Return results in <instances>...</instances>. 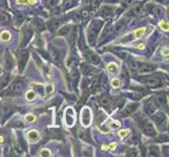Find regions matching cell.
Listing matches in <instances>:
<instances>
[{
  "mask_svg": "<svg viewBox=\"0 0 169 157\" xmlns=\"http://www.w3.org/2000/svg\"><path fill=\"white\" fill-rule=\"evenodd\" d=\"M99 102H100L101 105L104 106V107H108L111 103V99H110V96H107V94H103V96H101V98L99 99Z\"/></svg>",
  "mask_w": 169,
  "mask_h": 157,
  "instance_id": "ffe728a7",
  "label": "cell"
},
{
  "mask_svg": "<svg viewBox=\"0 0 169 157\" xmlns=\"http://www.w3.org/2000/svg\"><path fill=\"white\" fill-rule=\"evenodd\" d=\"M86 59L88 62H91V64H99L100 63V58L99 56L94 52H88L86 54Z\"/></svg>",
  "mask_w": 169,
  "mask_h": 157,
  "instance_id": "5bb4252c",
  "label": "cell"
},
{
  "mask_svg": "<svg viewBox=\"0 0 169 157\" xmlns=\"http://www.w3.org/2000/svg\"><path fill=\"white\" fill-rule=\"evenodd\" d=\"M23 87H24V85L22 82H20V81L14 82V83L10 86V88H8V93H12V94L20 93L23 90Z\"/></svg>",
  "mask_w": 169,
  "mask_h": 157,
  "instance_id": "277c9868",
  "label": "cell"
},
{
  "mask_svg": "<svg viewBox=\"0 0 169 157\" xmlns=\"http://www.w3.org/2000/svg\"><path fill=\"white\" fill-rule=\"evenodd\" d=\"M137 108H138L137 104H131V105L127 106V107L125 108L124 114H125V115H129V114H131L132 112H135L136 110H137Z\"/></svg>",
  "mask_w": 169,
  "mask_h": 157,
  "instance_id": "484cf974",
  "label": "cell"
},
{
  "mask_svg": "<svg viewBox=\"0 0 169 157\" xmlns=\"http://www.w3.org/2000/svg\"><path fill=\"white\" fill-rule=\"evenodd\" d=\"M85 2H88V1H91V0H84Z\"/></svg>",
  "mask_w": 169,
  "mask_h": 157,
  "instance_id": "6f0895ef",
  "label": "cell"
},
{
  "mask_svg": "<svg viewBox=\"0 0 169 157\" xmlns=\"http://www.w3.org/2000/svg\"><path fill=\"white\" fill-rule=\"evenodd\" d=\"M14 126L16 128H22V123L21 121H16V123H14Z\"/></svg>",
  "mask_w": 169,
  "mask_h": 157,
  "instance_id": "f907efd6",
  "label": "cell"
},
{
  "mask_svg": "<svg viewBox=\"0 0 169 157\" xmlns=\"http://www.w3.org/2000/svg\"><path fill=\"white\" fill-rule=\"evenodd\" d=\"M150 153H151V155H155V156L159 155V149H158L155 146H151L150 147Z\"/></svg>",
  "mask_w": 169,
  "mask_h": 157,
  "instance_id": "8d00e7d4",
  "label": "cell"
},
{
  "mask_svg": "<svg viewBox=\"0 0 169 157\" xmlns=\"http://www.w3.org/2000/svg\"><path fill=\"white\" fill-rule=\"evenodd\" d=\"M2 140H3V138H2V137H1V136H0V143H1V141H2Z\"/></svg>",
  "mask_w": 169,
  "mask_h": 157,
  "instance_id": "9f6ffc18",
  "label": "cell"
},
{
  "mask_svg": "<svg viewBox=\"0 0 169 157\" xmlns=\"http://www.w3.org/2000/svg\"><path fill=\"white\" fill-rule=\"evenodd\" d=\"M143 82L146 84L149 87H157V86L160 85L161 81H160L159 78H155V77H147L143 80Z\"/></svg>",
  "mask_w": 169,
  "mask_h": 157,
  "instance_id": "9c48e42d",
  "label": "cell"
},
{
  "mask_svg": "<svg viewBox=\"0 0 169 157\" xmlns=\"http://www.w3.org/2000/svg\"><path fill=\"white\" fill-rule=\"evenodd\" d=\"M41 156H50V151L49 150H47V149H43V150H41Z\"/></svg>",
  "mask_w": 169,
  "mask_h": 157,
  "instance_id": "ee69618b",
  "label": "cell"
},
{
  "mask_svg": "<svg viewBox=\"0 0 169 157\" xmlns=\"http://www.w3.org/2000/svg\"><path fill=\"white\" fill-rule=\"evenodd\" d=\"M32 36H33V30H30V26H26L23 30L22 37H21V46H25L26 43L32 38Z\"/></svg>",
  "mask_w": 169,
  "mask_h": 157,
  "instance_id": "5b68a950",
  "label": "cell"
},
{
  "mask_svg": "<svg viewBox=\"0 0 169 157\" xmlns=\"http://www.w3.org/2000/svg\"><path fill=\"white\" fill-rule=\"evenodd\" d=\"M67 41H69V46H71L72 48L74 47L77 41V33L75 32V30H72V32L67 35Z\"/></svg>",
  "mask_w": 169,
  "mask_h": 157,
  "instance_id": "d6986e66",
  "label": "cell"
},
{
  "mask_svg": "<svg viewBox=\"0 0 169 157\" xmlns=\"http://www.w3.org/2000/svg\"><path fill=\"white\" fill-rule=\"evenodd\" d=\"M145 30H146V28H145V27H142V28H139V30H137L135 32V38H136V39L141 38V37L144 35Z\"/></svg>",
  "mask_w": 169,
  "mask_h": 157,
  "instance_id": "836d02e7",
  "label": "cell"
},
{
  "mask_svg": "<svg viewBox=\"0 0 169 157\" xmlns=\"http://www.w3.org/2000/svg\"><path fill=\"white\" fill-rule=\"evenodd\" d=\"M27 138L30 141H37L39 138H40V134H39V132L37 131V130H30V132L27 133Z\"/></svg>",
  "mask_w": 169,
  "mask_h": 157,
  "instance_id": "ac0fdd59",
  "label": "cell"
},
{
  "mask_svg": "<svg viewBox=\"0 0 169 157\" xmlns=\"http://www.w3.org/2000/svg\"><path fill=\"white\" fill-rule=\"evenodd\" d=\"M6 6V0H0V8H5Z\"/></svg>",
  "mask_w": 169,
  "mask_h": 157,
  "instance_id": "681fc988",
  "label": "cell"
},
{
  "mask_svg": "<svg viewBox=\"0 0 169 157\" xmlns=\"http://www.w3.org/2000/svg\"><path fill=\"white\" fill-rule=\"evenodd\" d=\"M60 23H61V21H60V20H58V19L52 20V21H50L49 23H48V26H49L48 28H50L52 30H57V28L59 27V25H60Z\"/></svg>",
  "mask_w": 169,
  "mask_h": 157,
  "instance_id": "f1b7e54d",
  "label": "cell"
},
{
  "mask_svg": "<svg viewBox=\"0 0 169 157\" xmlns=\"http://www.w3.org/2000/svg\"><path fill=\"white\" fill-rule=\"evenodd\" d=\"M91 121V110L89 108L85 107L81 111V121H82V125L85 127H88L89 124Z\"/></svg>",
  "mask_w": 169,
  "mask_h": 157,
  "instance_id": "7a4b0ae2",
  "label": "cell"
},
{
  "mask_svg": "<svg viewBox=\"0 0 169 157\" xmlns=\"http://www.w3.org/2000/svg\"><path fill=\"white\" fill-rule=\"evenodd\" d=\"M28 59V54L26 50H20L18 52V61H19V68L20 70H23L24 66H25L26 62Z\"/></svg>",
  "mask_w": 169,
  "mask_h": 157,
  "instance_id": "52a82bcc",
  "label": "cell"
},
{
  "mask_svg": "<svg viewBox=\"0 0 169 157\" xmlns=\"http://www.w3.org/2000/svg\"><path fill=\"white\" fill-rule=\"evenodd\" d=\"M129 130H121V131L119 132V136L121 138H124L125 136H127L129 134Z\"/></svg>",
  "mask_w": 169,
  "mask_h": 157,
  "instance_id": "f35d334b",
  "label": "cell"
},
{
  "mask_svg": "<svg viewBox=\"0 0 169 157\" xmlns=\"http://www.w3.org/2000/svg\"><path fill=\"white\" fill-rule=\"evenodd\" d=\"M118 56H119L121 59L126 60L127 58H128V52H118Z\"/></svg>",
  "mask_w": 169,
  "mask_h": 157,
  "instance_id": "ab89813d",
  "label": "cell"
},
{
  "mask_svg": "<svg viewBox=\"0 0 169 157\" xmlns=\"http://www.w3.org/2000/svg\"><path fill=\"white\" fill-rule=\"evenodd\" d=\"M64 1H67V0H64Z\"/></svg>",
  "mask_w": 169,
  "mask_h": 157,
  "instance_id": "680465c9",
  "label": "cell"
},
{
  "mask_svg": "<svg viewBox=\"0 0 169 157\" xmlns=\"http://www.w3.org/2000/svg\"><path fill=\"white\" fill-rule=\"evenodd\" d=\"M25 121H27V123H34V121H36V116L34 115V114H27V115H25Z\"/></svg>",
  "mask_w": 169,
  "mask_h": 157,
  "instance_id": "d590c367",
  "label": "cell"
},
{
  "mask_svg": "<svg viewBox=\"0 0 169 157\" xmlns=\"http://www.w3.org/2000/svg\"><path fill=\"white\" fill-rule=\"evenodd\" d=\"M72 30H74L72 26H64V27H62L59 30V35H69Z\"/></svg>",
  "mask_w": 169,
  "mask_h": 157,
  "instance_id": "1f68e13d",
  "label": "cell"
},
{
  "mask_svg": "<svg viewBox=\"0 0 169 157\" xmlns=\"http://www.w3.org/2000/svg\"><path fill=\"white\" fill-rule=\"evenodd\" d=\"M163 55H164V56H168V49H164L163 50Z\"/></svg>",
  "mask_w": 169,
  "mask_h": 157,
  "instance_id": "db71d44e",
  "label": "cell"
},
{
  "mask_svg": "<svg viewBox=\"0 0 169 157\" xmlns=\"http://www.w3.org/2000/svg\"><path fill=\"white\" fill-rule=\"evenodd\" d=\"M111 85H113V87H119L120 86V80H118V79L113 80V81H111Z\"/></svg>",
  "mask_w": 169,
  "mask_h": 157,
  "instance_id": "bcb514c9",
  "label": "cell"
},
{
  "mask_svg": "<svg viewBox=\"0 0 169 157\" xmlns=\"http://www.w3.org/2000/svg\"><path fill=\"white\" fill-rule=\"evenodd\" d=\"M120 127V123L119 121H113L110 125V128H113V129H117V128Z\"/></svg>",
  "mask_w": 169,
  "mask_h": 157,
  "instance_id": "7dc6e473",
  "label": "cell"
},
{
  "mask_svg": "<svg viewBox=\"0 0 169 157\" xmlns=\"http://www.w3.org/2000/svg\"><path fill=\"white\" fill-rule=\"evenodd\" d=\"M158 39H159V37L157 36V35H155V36L152 37L150 40H149V45H151L152 46V48H155V45H157V43H158Z\"/></svg>",
  "mask_w": 169,
  "mask_h": 157,
  "instance_id": "e575fe53",
  "label": "cell"
},
{
  "mask_svg": "<svg viewBox=\"0 0 169 157\" xmlns=\"http://www.w3.org/2000/svg\"><path fill=\"white\" fill-rule=\"evenodd\" d=\"M49 56L52 60L54 62H56V63H60L61 62V52H59L58 49H57L56 47H54L53 45L49 46Z\"/></svg>",
  "mask_w": 169,
  "mask_h": 157,
  "instance_id": "ba28073f",
  "label": "cell"
},
{
  "mask_svg": "<svg viewBox=\"0 0 169 157\" xmlns=\"http://www.w3.org/2000/svg\"><path fill=\"white\" fill-rule=\"evenodd\" d=\"M116 33H117V32H116L115 26H111V25L107 26V27H105L104 32H103L102 37H101V41H103V40H105L106 38H108V37L113 36Z\"/></svg>",
  "mask_w": 169,
  "mask_h": 157,
  "instance_id": "30bf717a",
  "label": "cell"
},
{
  "mask_svg": "<svg viewBox=\"0 0 169 157\" xmlns=\"http://www.w3.org/2000/svg\"><path fill=\"white\" fill-rule=\"evenodd\" d=\"M126 155L127 156H136V155H137V151H136V150H133V149H130V150H128V151H127Z\"/></svg>",
  "mask_w": 169,
  "mask_h": 157,
  "instance_id": "f6af8a7d",
  "label": "cell"
},
{
  "mask_svg": "<svg viewBox=\"0 0 169 157\" xmlns=\"http://www.w3.org/2000/svg\"><path fill=\"white\" fill-rule=\"evenodd\" d=\"M25 99H27L28 102H33L35 99H36V92L33 91V90L27 91V92H26V94H25Z\"/></svg>",
  "mask_w": 169,
  "mask_h": 157,
  "instance_id": "4dcf8cb0",
  "label": "cell"
},
{
  "mask_svg": "<svg viewBox=\"0 0 169 157\" xmlns=\"http://www.w3.org/2000/svg\"><path fill=\"white\" fill-rule=\"evenodd\" d=\"M103 25V22L100 21V20H93L91 22L88 26V40L91 44L95 43L96 38L98 36L99 32H100L101 27Z\"/></svg>",
  "mask_w": 169,
  "mask_h": 157,
  "instance_id": "6da1fadb",
  "label": "cell"
},
{
  "mask_svg": "<svg viewBox=\"0 0 169 157\" xmlns=\"http://www.w3.org/2000/svg\"><path fill=\"white\" fill-rule=\"evenodd\" d=\"M144 110H145V112H146L147 114H149V115H152V114L155 113V105H153L152 103H150V102H147V103L145 104Z\"/></svg>",
  "mask_w": 169,
  "mask_h": 157,
  "instance_id": "7402d4cb",
  "label": "cell"
},
{
  "mask_svg": "<svg viewBox=\"0 0 169 157\" xmlns=\"http://www.w3.org/2000/svg\"><path fill=\"white\" fill-rule=\"evenodd\" d=\"M53 91H54V86L53 85H48L45 87V93L46 94H50Z\"/></svg>",
  "mask_w": 169,
  "mask_h": 157,
  "instance_id": "7bdbcfd3",
  "label": "cell"
},
{
  "mask_svg": "<svg viewBox=\"0 0 169 157\" xmlns=\"http://www.w3.org/2000/svg\"><path fill=\"white\" fill-rule=\"evenodd\" d=\"M133 2V0H124V2H123V4H124V5H130L131 3H132Z\"/></svg>",
  "mask_w": 169,
  "mask_h": 157,
  "instance_id": "c3c4849f",
  "label": "cell"
},
{
  "mask_svg": "<svg viewBox=\"0 0 169 157\" xmlns=\"http://www.w3.org/2000/svg\"><path fill=\"white\" fill-rule=\"evenodd\" d=\"M101 16L104 19H110L113 17V10L109 6H103L101 8Z\"/></svg>",
  "mask_w": 169,
  "mask_h": 157,
  "instance_id": "e0dca14e",
  "label": "cell"
},
{
  "mask_svg": "<svg viewBox=\"0 0 169 157\" xmlns=\"http://www.w3.org/2000/svg\"><path fill=\"white\" fill-rule=\"evenodd\" d=\"M43 2H44L45 4H47V5H50V4L54 3V0H42Z\"/></svg>",
  "mask_w": 169,
  "mask_h": 157,
  "instance_id": "816d5d0a",
  "label": "cell"
},
{
  "mask_svg": "<svg viewBox=\"0 0 169 157\" xmlns=\"http://www.w3.org/2000/svg\"><path fill=\"white\" fill-rule=\"evenodd\" d=\"M24 21V16L22 13H17L16 16H15V23L14 25L15 26H20L21 24L23 23Z\"/></svg>",
  "mask_w": 169,
  "mask_h": 157,
  "instance_id": "603a6c76",
  "label": "cell"
},
{
  "mask_svg": "<svg viewBox=\"0 0 169 157\" xmlns=\"http://www.w3.org/2000/svg\"><path fill=\"white\" fill-rule=\"evenodd\" d=\"M49 135L52 137L55 138H62V132L60 131L59 129H50L49 130Z\"/></svg>",
  "mask_w": 169,
  "mask_h": 157,
  "instance_id": "83f0119b",
  "label": "cell"
},
{
  "mask_svg": "<svg viewBox=\"0 0 169 157\" xmlns=\"http://www.w3.org/2000/svg\"><path fill=\"white\" fill-rule=\"evenodd\" d=\"M35 26H36L38 30H42V28H43V22L41 21V20H39V19L35 20Z\"/></svg>",
  "mask_w": 169,
  "mask_h": 157,
  "instance_id": "74e56055",
  "label": "cell"
},
{
  "mask_svg": "<svg viewBox=\"0 0 169 157\" xmlns=\"http://www.w3.org/2000/svg\"><path fill=\"white\" fill-rule=\"evenodd\" d=\"M3 64H4V68L6 70H11L15 65L14 59H13V57L11 56V54L8 52H5V55L3 57Z\"/></svg>",
  "mask_w": 169,
  "mask_h": 157,
  "instance_id": "8992f818",
  "label": "cell"
},
{
  "mask_svg": "<svg viewBox=\"0 0 169 157\" xmlns=\"http://www.w3.org/2000/svg\"><path fill=\"white\" fill-rule=\"evenodd\" d=\"M81 70H82V72L84 74H91V76H94V74H98V70L96 68H93L88 64H82L81 65Z\"/></svg>",
  "mask_w": 169,
  "mask_h": 157,
  "instance_id": "8fae6325",
  "label": "cell"
},
{
  "mask_svg": "<svg viewBox=\"0 0 169 157\" xmlns=\"http://www.w3.org/2000/svg\"><path fill=\"white\" fill-rule=\"evenodd\" d=\"M8 81H10V76L8 74H3L0 78V90H2L6 85H8Z\"/></svg>",
  "mask_w": 169,
  "mask_h": 157,
  "instance_id": "d4e9b609",
  "label": "cell"
},
{
  "mask_svg": "<svg viewBox=\"0 0 169 157\" xmlns=\"http://www.w3.org/2000/svg\"><path fill=\"white\" fill-rule=\"evenodd\" d=\"M138 47H139L140 49H143V48H144V45H143V44H141V45H139Z\"/></svg>",
  "mask_w": 169,
  "mask_h": 157,
  "instance_id": "11a10c76",
  "label": "cell"
},
{
  "mask_svg": "<svg viewBox=\"0 0 169 157\" xmlns=\"http://www.w3.org/2000/svg\"><path fill=\"white\" fill-rule=\"evenodd\" d=\"M143 13V6L140 3H136L133 5V8L130 10V12L128 13L129 16H139Z\"/></svg>",
  "mask_w": 169,
  "mask_h": 157,
  "instance_id": "7c38bea8",
  "label": "cell"
},
{
  "mask_svg": "<svg viewBox=\"0 0 169 157\" xmlns=\"http://www.w3.org/2000/svg\"><path fill=\"white\" fill-rule=\"evenodd\" d=\"M69 80L72 82V84H75V86L77 85V83H78V80H79V72L78 70H72V71L69 74Z\"/></svg>",
  "mask_w": 169,
  "mask_h": 157,
  "instance_id": "cb8c5ba5",
  "label": "cell"
},
{
  "mask_svg": "<svg viewBox=\"0 0 169 157\" xmlns=\"http://www.w3.org/2000/svg\"><path fill=\"white\" fill-rule=\"evenodd\" d=\"M153 69H155V67H153L152 65H150V64L144 63V62H141V61L137 62V68H136V70L142 72V74L150 72V71H152Z\"/></svg>",
  "mask_w": 169,
  "mask_h": 157,
  "instance_id": "3957f363",
  "label": "cell"
},
{
  "mask_svg": "<svg viewBox=\"0 0 169 157\" xmlns=\"http://www.w3.org/2000/svg\"><path fill=\"white\" fill-rule=\"evenodd\" d=\"M152 119L158 124V125H161L162 123L165 121V115H164L162 112H158V113H155V114L153 113Z\"/></svg>",
  "mask_w": 169,
  "mask_h": 157,
  "instance_id": "44dd1931",
  "label": "cell"
},
{
  "mask_svg": "<svg viewBox=\"0 0 169 157\" xmlns=\"http://www.w3.org/2000/svg\"><path fill=\"white\" fill-rule=\"evenodd\" d=\"M74 112H72V108H69V109L66 110V113H65V121H66V125L69 126V127H72V125H74Z\"/></svg>",
  "mask_w": 169,
  "mask_h": 157,
  "instance_id": "2e32d148",
  "label": "cell"
},
{
  "mask_svg": "<svg viewBox=\"0 0 169 157\" xmlns=\"http://www.w3.org/2000/svg\"><path fill=\"white\" fill-rule=\"evenodd\" d=\"M107 70H108L109 72H111V74H116V72L118 71V65L116 63H109L108 65H107Z\"/></svg>",
  "mask_w": 169,
  "mask_h": 157,
  "instance_id": "f546056e",
  "label": "cell"
},
{
  "mask_svg": "<svg viewBox=\"0 0 169 157\" xmlns=\"http://www.w3.org/2000/svg\"><path fill=\"white\" fill-rule=\"evenodd\" d=\"M143 132L144 134H146L147 136H155L157 135V131L153 128V126L151 124H146L143 128Z\"/></svg>",
  "mask_w": 169,
  "mask_h": 157,
  "instance_id": "4fadbf2b",
  "label": "cell"
},
{
  "mask_svg": "<svg viewBox=\"0 0 169 157\" xmlns=\"http://www.w3.org/2000/svg\"><path fill=\"white\" fill-rule=\"evenodd\" d=\"M0 39H1L3 42L10 41V39H11V34L8 32V30H4V32H2L1 35H0Z\"/></svg>",
  "mask_w": 169,
  "mask_h": 157,
  "instance_id": "d6a6232c",
  "label": "cell"
},
{
  "mask_svg": "<svg viewBox=\"0 0 169 157\" xmlns=\"http://www.w3.org/2000/svg\"><path fill=\"white\" fill-rule=\"evenodd\" d=\"M10 22V16H8V13L3 12V11H0V23L5 24Z\"/></svg>",
  "mask_w": 169,
  "mask_h": 157,
  "instance_id": "4316f807",
  "label": "cell"
},
{
  "mask_svg": "<svg viewBox=\"0 0 169 157\" xmlns=\"http://www.w3.org/2000/svg\"><path fill=\"white\" fill-rule=\"evenodd\" d=\"M108 149H110V150H113V149H116V143H111L110 146L108 147Z\"/></svg>",
  "mask_w": 169,
  "mask_h": 157,
  "instance_id": "f5cc1de1",
  "label": "cell"
},
{
  "mask_svg": "<svg viewBox=\"0 0 169 157\" xmlns=\"http://www.w3.org/2000/svg\"><path fill=\"white\" fill-rule=\"evenodd\" d=\"M158 141H160V143H163V141H167L168 140V136L165 135V134H163V135H160L159 137L157 138Z\"/></svg>",
  "mask_w": 169,
  "mask_h": 157,
  "instance_id": "60d3db41",
  "label": "cell"
},
{
  "mask_svg": "<svg viewBox=\"0 0 169 157\" xmlns=\"http://www.w3.org/2000/svg\"><path fill=\"white\" fill-rule=\"evenodd\" d=\"M159 26L162 28V30H168V24L166 23L165 21H161V22H160V23H159Z\"/></svg>",
  "mask_w": 169,
  "mask_h": 157,
  "instance_id": "b9f144b4",
  "label": "cell"
},
{
  "mask_svg": "<svg viewBox=\"0 0 169 157\" xmlns=\"http://www.w3.org/2000/svg\"><path fill=\"white\" fill-rule=\"evenodd\" d=\"M155 104H157V106H159V107H165L166 105V96L165 94L163 93H159L157 94V96H155Z\"/></svg>",
  "mask_w": 169,
  "mask_h": 157,
  "instance_id": "9a60e30c",
  "label": "cell"
}]
</instances>
